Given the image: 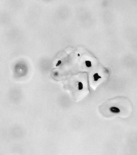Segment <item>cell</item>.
Masks as SVG:
<instances>
[{"label": "cell", "instance_id": "1", "mask_svg": "<svg viewBox=\"0 0 137 155\" xmlns=\"http://www.w3.org/2000/svg\"><path fill=\"white\" fill-rule=\"evenodd\" d=\"M100 114L107 119L127 118L131 115L133 109L130 100L124 97L109 99L99 106Z\"/></svg>", "mask_w": 137, "mask_h": 155}, {"label": "cell", "instance_id": "2", "mask_svg": "<svg viewBox=\"0 0 137 155\" xmlns=\"http://www.w3.org/2000/svg\"><path fill=\"white\" fill-rule=\"evenodd\" d=\"M86 66L87 67H90L91 66V63L89 61H86Z\"/></svg>", "mask_w": 137, "mask_h": 155}, {"label": "cell", "instance_id": "3", "mask_svg": "<svg viewBox=\"0 0 137 155\" xmlns=\"http://www.w3.org/2000/svg\"><path fill=\"white\" fill-rule=\"evenodd\" d=\"M60 63H61V61H58V64H57V66L59 65L60 64Z\"/></svg>", "mask_w": 137, "mask_h": 155}]
</instances>
